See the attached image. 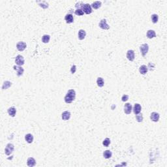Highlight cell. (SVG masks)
<instances>
[{"instance_id":"cb8c5ba5","label":"cell","mask_w":167,"mask_h":167,"mask_svg":"<svg viewBox=\"0 0 167 167\" xmlns=\"http://www.w3.org/2000/svg\"><path fill=\"white\" fill-rule=\"evenodd\" d=\"M97 86H99V87H100V88L103 87V86H104V84L103 79L101 78V77H99V78L97 79Z\"/></svg>"},{"instance_id":"2e32d148","label":"cell","mask_w":167,"mask_h":167,"mask_svg":"<svg viewBox=\"0 0 167 167\" xmlns=\"http://www.w3.org/2000/svg\"><path fill=\"white\" fill-rule=\"evenodd\" d=\"M86 33L84 29H80L79 31V33H78V37L80 40H84L85 37H86Z\"/></svg>"},{"instance_id":"8fae6325","label":"cell","mask_w":167,"mask_h":167,"mask_svg":"<svg viewBox=\"0 0 167 167\" xmlns=\"http://www.w3.org/2000/svg\"><path fill=\"white\" fill-rule=\"evenodd\" d=\"M133 107L130 103H126L124 105V112L126 114H130L131 113Z\"/></svg>"},{"instance_id":"30bf717a","label":"cell","mask_w":167,"mask_h":167,"mask_svg":"<svg viewBox=\"0 0 167 167\" xmlns=\"http://www.w3.org/2000/svg\"><path fill=\"white\" fill-rule=\"evenodd\" d=\"M127 58L129 59V61H133L134 59V52L133 50H129L127 51L126 54Z\"/></svg>"},{"instance_id":"277c9868","label":"cell","mask_w":167,"mask_h":167,"mask_svg":"<svg viewBox=\"0 0 167 167\" xmlns=\"http://www.w3.org/2000/svg\"><path fill=\"white\" fill-rule=\"evenodd\" d=\"M82 9L83 10V12L86 15H89L92 13V9H91V5L89 3H86L83 5V7L82 8Z\"/></svg>"},{"instance_id":"603a6c76","label":"cell","mask_w":167,"mask_h":167,"mask_svg":"<svg viewBox=\"0 0 167 167\" xmlns=\"http://www.w3.org/2000/svg\"><path fill=\"white\" fill-rule=\"evenodd\" d=\"M12 86V83L9 81H5L3 84L2 89H7Z\"/></svg>"},{"instance_id":"4fadbf2b","label":"cell","mask_w":167,"mask_h":167,"mask_svg":"<svg viewBox=\"0 0 167 167\" xmlns=\"http://www.w3.org/2000/svg\"><path fill=\"white\" fill-rule=\"evenodd\" d=\"M133 112H134V114H140V112H141V110H142V107L140 106V104H138V103H136L134 104V107H133Z\"/></svg>"},{"instance_id":"f1b7e54d","label":"cell","mask_w":167,"mask_h":167,"mask_svg":"<svg viewBox=\"0 0 167 167\" xmlns=\"http://www.w3.org/2000/svg\"><path fill=\"white\" fill-rule=\"evenodd\" d=\"M84 13L83 10H82V9H77L75 10V14L78 16H82L84 15Z\"/></svg>"},{"instance_id":"9c48e42d","label":"cell","mask_w":167,"mask_h":167,"mask_svg":"<svg viewBox=\"0 0 167 167\" xmlns=\"http://www.w3.org/2000/svg\"><path fill=\"white\" fill-rule=\"evenodd\" d=\"M159 114L157 113V112H152V114H151V116H150V119H151V120H152V122H158L159 119Z\"/></svg>"},{"instance_id":"8992f818","label":"cell","mask_w":167,"mask_h":167,"mask_svg":"<svg viewBox=\"0 0 167 167\" xmlns=\"http://www.w3.org/2000/svg\"><path fill=\"white\" fill-rule=\"evenodd\" d=\"M27 47V45H26V43L23 42V41H20L18 42L17 44H16V48L18 51H20V52H22L25 50V48Z\"/></svg>"},{"instance_id":"d6986e66","label":"cell","mask_w":167,"mask_h":167,"mask_svg":"<svg viewBox=\"0 0 167 167\" xmlns=\"http://www.w3.org/2000/svg\"><path fill=\"white\" fill-rule=\"evenodd\" d=\"M147 71H148V68H147V67L146 65H141L140 67L139 72L140 74H145L147 73Z\"/></svg>"},{"instance_id":"ba28073f","label":"cell","mask_w":167,"mask_h":167,"mask_svg":"<svg viewBox=\"0 0 167 167\" xmlns=\"http://www.w3.org/2000/svg\"><path fill=\"white\" fill-rule=\"evenodd\" d=\"M99 26L101 28V29H104V30H106V29H110V26L107 24L106 19H103V20H101V22H99Z\"/></svg>"},{"instance_id":"ac0fdd59","label":"cell","mask_w":167,"mask_h":167,"mask_svg":"<svg viewBox=\"0 0 167 167\" xmlns=\"http://www.w3.org/2000/svg\"><path fill=\"white\" fill-rule=\"evenodd\" d=\"M147 37L148 39H153L156 37V33L155 32L154 30H152V29H149L147 31Z\"/></svg>"},{"instance_id":"d4e9b609","label":"cell","mask_w":167,"mask_h":167,"mask_svg":"<svg viewBox=\"0 0 167 167\" xmlns=\"http://www.w3.org/2000/svg\"><path fill=\"white\" fill-rule=\"evenodd\" d=\"M50 39V36L48 35H44L42 37V41L43 43H48Z\"/></svg>"},{"instance_id":"52a82bcc","label":"cell","mask_w":167,"mask_h":167,"mask_svg":"<svg viewBox=\"0 0 167 167\" xmlns=\"http://www.w3.org/2000/svg\"><path fill=\"white\" fill-rule=\"evenodd\" d=\"M14 70H15L16 71V74L18 76H22L24 72V69L21 67V66H16L15 65L13 67Z\"/></svg>"},{"instance_id":"ffe728a7","label":"cell","mask_w":167,"mask_h":167,"mask_svg":"<svg viewBox=\"0 0 167 167\" xmlns=\"http://www.w3.org/2000/svg\"><path fill=\"white\" fill-rule=\"evenodd\" d=\"M25 140H26V142L29 143V144H31L32 143L33 141V136L31 134H27L25 135Z\"/></svg>"},{"instance_id":"9a60e30c","label":"cell","mask_w":167,"mask_h":167,"mask_svg":"<svg viewBox=\"0 0 167 167\" xmlns=\"http://www.w3.org/2000/svg\"><path fill=\"white\" fill-rule=\"evenodd\" d=\"M65 20L67 24H71V23H73L74 22L73 16L71 14H67L65 16Z\"/></svg>"},{"instance_id":"7c38bea8","label":"cell","mask_w":167,"mask_h":167,"mask_svg":"<svg viewBox=\"0 0 167 167\" xmlns=\"http://www.w3.org/2000/svg\"><path fill=\"white\" fill-rule=\"evenodd\" d=\"M70 118H71V113H70V112L65 111L63 112L62 114H61V118L64 121L69 120V119H70Z\"/></svg>"},{"instance_id":"484cf974","label":"cell","mask_w":167,"mask_h":167,"mask_svg":"<svg viewBox=\"0 0 167 167\" xmlns=\"http://www.w3.org/2000/svg\"><path fill=\"white\" fill-rule=\"evenodd\" d=\"M151 18H152V20L153 23L155 24V23H157V22H158L159 16H158V15H157V14H153L152 15V16H151Z\"/></svg>"},{"instance_id":"7402d4cb","label":"cell","mask_w":167,"mask_h":167,"mask_svg":"<svg viewBox=\"0 0 167 167\" xmlns=\"http://www.w3.org/2000/svg\"><path fill=\"white\" fill-rule=\"evenodd\" d=\"M101 1H94L92 4H91V7L93 8L94 9H97L99 7H101Z\"/></svg>"},{"instance_id":"44dd1931","label":"cell","mask_w":167,"mask_h":167,"mask_svg":"<svg viewBox=\"0 0 167 167\" xmlns=\"http://www.w3.org/2000/svg\"><path fill=\"white\" fill-rule=\"evenodd\" d=\"M112 155V153L110 150H106L103 152V156L105 159H110Z\"/></svg>"},{"instance_id":"83f0119b","label":"cell","mask_w":167,"mask_h":167,"mask_svg":"<svg viewBox=\"0 0 167 167\" xmlns=\"http://www.w3.org/2000/svg\"><path fill=\"white\" fill-rule=\"evenodd\" d=\"M136 119L138 122H142L143 121V116L142 114H137L136 115Z\"/></svg>"},{"instance_id":"3957f363","label":"cell","mask_w":167,"mask_h":167,"mask_svg":"<svg viewBox=\"0 0 167 167\" xmlns=\"http://www.w3.org/2000/svg\"><path fill=\"white\" fill-rule=\"evenodd\" d=\"M14 149H15V146H14V145L13 144H10V143L8 144L5 149V154L7 155H10L13 152Z\"/></svg>"},{"instance_id":"4dcf8cb0","label":"cell","mask_w":167,"mask_h":167,"mask_svg":"<svg viewBox=\"0 0 167 167\" xmlns=\"http://www.w3.org/2000/svg\"><path fill=\"white\" fill-rule=\"evenodd\" d=\"M76 65H73L72 67H71V73L72 74H74L75 73V72H76Z\"/></svg>"},{"instance_id":"5b68a950","label":"cell","mask_w":167,"mask_h":167,"mask_svg":"<svg viewBox=\"0 0 167 167\" xmlns=\"http://www.w3.org/2000/svg\"><path fill=\"white\" fill-rule=\"evenodd\" d=\"M25 59L24 57L21 55H18L15 58V63L18 66H22L24 64Z\"/></svg>"},{"instance_id":"5bb4252c","label":"cell","mask_w":167,"mask_h":167,"mask_svg":"<svg viewBox=\"0 0 167 167\" xmlns=\"http://www.w3.org/2000/svg\"><path fill=\"white\" fill-rule=\"evenodd\" d=\"M27 165L28 167H33L34 166H35L36 165V161L34 158L33 157H29L28 158V161H27Z\"/></svg>"},{"instance_id":"e0dca14e","label":"cell","mask_w":167,"mask_h":167,"mask_svg":"<svg viewBox=\"0 0 167 167\" xmlns=\"http://www.w3.org/2000/svg\"><path fill=\"white\" fill-rule=\"evenodd\" d=\"M7 112L9 115L11 117H15L16 113V110L14 107H10L7 110Z\"/></svg>"},{"instance_id":"6da1fadb","label":"cell","mask_w":167,"mask_h":167,"mask_svg":"<svg viewBox=\"0 0 167 167\" xmlns=\"http://www.w3.org/2000/svg\"><path fill=\"white\" fill-rule=\"evenodd\" d=\"M76 97V92L74 89H69L64 97V100L66 103H71L75 99Z\"/></svg>"},{"instance_id":"f546056e","label":"cell","mask_w":167,"mask_h":167,"mask_svg":"<svg viewBox=\"0 0 167 167\" xmlns=\"http://www.w3.org/2000/svg\"><path fill=\"white\" fill-rule=\"evenodd\" d=\"M128 99H129V95H123L122 96V101L123 102L127 101Z\"/></svg>"},{"instance_id":"7a4b0ae2","label":"cell","mask_w":167,"mask_h":167,"mask_svg":"<svg viewBox=\"0 0 167 167\" xmlns=\"http://www.w3.org/2000/svg\"><path fill=\"white\" fill-rule=\"evenodd\" d=\"M140 52L142 54V56H145L146 55V54L148 52L149 46H148V44L147 43L142 44V45L140 46Z\"/></svg>"},{"instance_id":"4316f807","label":"cell","mask_w":167,"mask_h":167,"mask_svg":"<svg viewBox=\"0 0 167 167\" xmlns=\"http://www.w3.org/2000/svg\"><path fill=\"white\" fill-rule=\"evenodd\" d=\"M110 142H111V141H110V138H106L103 140V145L105 147H108L109 145H110Z\"/></svg>"}]
</instances>
